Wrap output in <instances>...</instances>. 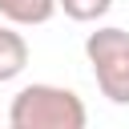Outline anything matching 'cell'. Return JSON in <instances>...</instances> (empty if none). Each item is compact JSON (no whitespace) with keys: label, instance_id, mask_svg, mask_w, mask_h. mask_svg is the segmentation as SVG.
<instances>
[{"label":"cell","instance_id":"3","mask_svg":"<svg viewBox=\"0 0 129 129\" xmlns=\"http://www.w3.org/2000/svg\"><path fill=\"white\" fill-rule=\"evenodd\" d=\"M28 40L16 24H0V85L16 81L24 69H28Z\"/></svg>","mask_w":129,"mask_h":129},{"label":"cell","instance_id":"1","mask_svg":"<svg viewBox=\"0 0 129 129\" xmlns=\"http://www.w3.org/2000/svg\"><path fill=\"white\" fill-rule=\"evenodd\" d=\"M4 121L12 129H85L89 125V109L73 89L48 85V81H32L12 97Z\"/></svg>","mask_w":129,"mask_h":129},{"label":"cell","instance_id":"5","mask_svg":"<svg viewBox=\"0 0 129 129\" xmlns=\"http://www.w3.org/2000/svg\"><path fill=\"white\" fill-rule=\"evenodd\" d=\"M109 8H113V0H56V12H64L77 24H97L109 16Z\"/></svg>","mask_w":129,"mask_h":129},{"label":"cell","instance_id":"2","mask_svg":"<svg viewBox=\"0 0 129 129\" xmlns=\"http://www.w3.org/2000/svg\"><path fill=\"white\" fill-rule=\"evenodd\" d=\"M85 60L105 101L129 105V32L117 24H97L85 36Z\"/></svg>","mask_w":129,"mask_h":129},{"label":"cell","instance_id":"4","mask_svg":"<svg viewBox=\"0 0 129 129\" xmlns=\"http://www.w3.org/2000/svg\"><path fill=\"white\" fill-rule=\"evenodd\" d=\"M0 16L16 28H36L56 16V0H0Z\"/></svg>","mask_w":129,"mask_h":129}]
</instances>
